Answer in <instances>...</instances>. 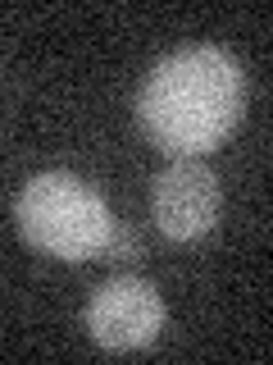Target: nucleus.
Segmentation results:
<instances>
[{
	"instance_id": "1",
	"label": "nucleus",
	"mask_w": 273,
	"mask_h": 365,
	"mask_svg": "<svg viewBox=\"0 0 273 365\" xmlns=\"http://www.w3.org/2000/svg\"><path fill=\"white\" fill-rule=\"evenodd\" d=\"M246 110V73L223 46H182L164 55L136 91V128L155 151L191 160L223 146Z\"/></svg>"
},
{
	"instance_id": "2",
	"label": "nucleus",
	"mask_w": 273,
	"mask_h": 365,
	"mask_svg": "<svg viewBox=\"0 0 273 365\" xmlns=\"http://www.w3.org/2000/svg\"><path fill=\"white\" fill-rule=\"evenodd\" d=\"M14 220L32 251H41L50 260H68V265L105 256L114 228H119L109 201L91 182H82L77 174H64V169L32 174L23 182L14 201Z\"/></svg>"
},
{
	"instance_id": "3",
	"label": "nucleus",
	"mask_w": 273,
	"mask_h": 365,
	"mask_svg": "<svg viewBox=\"0 0 273 365\" xmlns=\"http://www.w3.org/2000/svg\"><path fill=\"white\" fill-rule=\"evenodd\" d=\"M82 329L105 351H141L164 329V297L151 279H136V274L105 279L87 297Z\"/></svg>"
},
{
	"instance_id": "4",
	"label": "nucleus",
	"mask_w": 273,
	"mask_h": 365,
	"mask_svg": "<svg viewBox=\"0 0 273 365\" xmlns=\"http://www.w3.org/2000/svg\"><path fill=\"white\" fill-rule=\"evenodd\" d=\"M223 215V182L200 160H173L151 182V220L173 242H196Z\"/></svg>"
},
{
	"instance_id": "5",
	"label": "nucleus",
	"mask_w": 273,
	"mask_h": 365,
	"mask_svg": "<svg viewBox=\"0 0 273 365\" xmlns=\"http://www.w3.org/2000/svg\"><path fill=\"white\" fill-rule=\"evenodd\" d=\"M109 256L114 260H132V251H136V242H132V233H123V228H114V237H109Z\"/></svg>"
}]
</instances>
